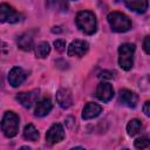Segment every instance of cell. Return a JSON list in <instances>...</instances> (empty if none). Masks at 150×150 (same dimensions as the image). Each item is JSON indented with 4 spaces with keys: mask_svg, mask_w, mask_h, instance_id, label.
<instances>
[{
    "mask_svg": "<svg viewBox=\"0 0 150 150\" xmlns=\"http://www.w3.org/2000/svg\"><path fill=\"white\" fill-rule=\"evenodd\" d=\"M76 21V26L77 28L87 34V35H91L96 32V27H97V22H96V16L93 12L90 11H81L76 14L75 18Z\"/></svg>",
    "mask_w": 150,
    "mask_h": 150,
    "instance_id": "6da1fadb",
    "label": "cell"
},
{
    "mask_svg": "<svg viewBox=\"0 0 150 150\" xmlns=\"http://www.w3.org/2000/svg\"><path fill=\"white\" fill-rule=\"evenodd\" d=\"M107 19H108V22H109L111 29L114 32H116V33L128 32L131 28V26H132L130 19L125 14L120 13V12H111V13H109Z\"/></svg>",
    "mask_w": 150,
    "mask_h": 150,
    "instance_id": "7a4b0ae2",
    "label": "cell"
},
{
    "mask_svg": "<svg viewBox=\"0 0 150 150\" xmlns=\"http://www.w3.org/2000/svg\"><path fill=\"white\" fill-rule=\"evenodd\" d=\"M134 43H122L118 48V64L124 70H130L134 66V54H135Z\"/></svg>",
    "mask_w": 150,
    "mask_h": 150,
    "instance_id": "3957f363",
    "label": "cell"
},
{
    "mask_svg": "<svg viewBox=\"0 0 150 150\" xmlns=\"http://www.w3.org/2000/svg\"><path fill=\"white\" fill-rule=\"evenodd\" d=\"M1 130L6 137H14L19 131V116L13 111H6L1 120Z\"/></svg>",
    "mask_w": 150,
    "mask_h": 150,
    "instance_id": "277c9868",
    "label": "cell"
},
{
    "mask_svg": "<svg viewBox=\"0 0 150 150\" xmlns=\"http://www.w3.org/2000/svg\"><path fill=\"white\" fill-rule=\"evenodd\" d=\"M22 20V15L8 4H0V22L16 23Z\"/></svg>",
    "mask_w": 150,
    "mask_h": 150,
    "instance_id": "5b68a950",
    "label": "cell"
},
{
    "mask_svg": "<svg viewBox=\"0 0 150 150\" xmlns=\"http://www.w3.org/2000/svg\"><path fill=\"white\" fill-rule=\"evenodd\" d=\"M64 138V129L60 123H54L46 134V142L49 145L61 142Z\"/></svg>",
    "mask_w": 150,
    "mask_h": 150,
    "instance_id": "8992f818",
    "label": "cell"
},
{
    "mask_svg": "<svg viewBox=\"0 0 150 150\" xmlns=\"http://www.w3.org/2000/svg\"><path fill=\"white\" fill-rule=\"evenodd\" d=\"M39 95H40V90H39V89H33V90H29V91L19 93V94L16 95V100L19 101V103H20L22 107L29 109V108L36 102Z\"/></svg>",
    "mask_w": 150,
    "mask_h": 150,
    "instance_id": "52a82bcc",
    "label": "cell"
},
{
    "mask_svg": "<svg viewBox=\"0 0 150 150\" xmlns=\"http://www.w3.org/2000/svg\"><path fill=\"white\" fill-rule=\"evenodd\" d=\"M118 102L128 108H135L138 102V96L129 89H121L118 93Z\"/></svg>",
    "mask_w": 150,
    "mask_h": 150,
    "instance_id": "ba28073f",
    "label": "cell"
},
{
    "mask_svg": "<svg viewBox=\"0 0 150 150\" xmlns=\"http://www.w3.org/2000/svg\"><path fill=\"white\" fill-rule=\"evenodd\" d=\"M89 48V45L88 42L83 41V40H74L70 42V45L68 46V56H83L87 50Z\"/></svg>",
    "mask_w": 150,
    "mask_h": 150,
    "instance_id": "9c48e42d",
    "label": "cell"
},
{
    "mask_svg": "<svg viewBox=\"0 0 150 150\" xmlns=\"http://www.w3.org/2000/svg\"><path fill=\"white\" fill-rule=\"evenodd\" d=\"M96 97L102 102H109L114 97V88L108 82H100L96 88Z\"/></svg>",
    "mask_w": 150,
    "mask_h": 150,
    "instance_id": "30bf717a",
    "label": "cell"
},
{
    "mask_svg": "<svg viewBox=\"0 0 150 150\" xmlns=\"http://www.w3.org/2000/svg\"><path fill=\"white\" fill-rule=\"evenodd\" d=\"M27 74L20 67H13L8 73V82L12 87H19L26 80Z\"/></svg>",
    "mask_w": 150,
    "mask_h": 150,
    "instance_id": "8fae6325",
    "label": "cell"
},
{
    "mask_svg": "<svg viewBox=\"0 0 150 150\" xmlns=\"http://www.w3.org/2000/svg\"><path fill=\"white\" fill-rule=\"evenodd\" d=\"M56 102L63 109H68L73 104V95L69 89L61 88L56 93Z\"/></svg>",
    "mask_w": 150,
    "mask_h": 150,
    "instance_id": "7c38bea8",
    "label": "cell"
},
{
    "mask_svg": "<svg viewBox=\"0 0 150 150\" xmlns=\"http://www.w3.org/2000/svg\"><path fill=\"white\" fill-rule=\"evenodd\" d=\"M102 112V107L100 104H96V103H87L83 108V111H82V118L83 120H91V118H95L97 117Z\"/></svg>",
    "mask_w": 150,
    "mask_h": 150,
    "instance_id": "4fadbf2b",
    "label": "cell"
},
{
    "mask_svg": "<svg viewBox=\"0 0 150 150\" xmlns=\"http://www.w3.org/2000/svg\"><path fill=\"white\" fill-rule=\"evenodd\" d=\"M33 42H34V38H33V34L30 32H27V33H23L21 34L18 40H16V43H18V47L25 52H29L32 48H33Z\"/></svg>",
    "mask_w": 150,
    "mask_h": 150,
    "instance_id": "5bb4252c",
    "label": "cell"
},
{
    "mask_svg": "<svg viewBox=\"0 0 150 150\" xmlns=\"http://www.w3.org/2000/svg\"><path fill=\"white\" fill-rule=\"evenodd\" d=\"M53 109V103L49 98H43L40 102H38L35 110H34V115L38 117H43L46 115H48L50 112V110Z\"/></svg>",
    "mask_w": 150,
    "mask_h": 150,
    "instance_id": "9a60e30c",
    "label": "cell"
},
{
    "mask_svg": "<svg viewBox=\"0 0 150 150\" xmlns=\"http://www.w3.org/2000/svg\"><path fill=\"white\" fill-rule=\"evenodd\" d=\"M124 4L130 11L136 13H144L149 6L148 0H124Z\"/></svg>",
    "mask_w": 150,
    "mask_h": 150,
    "instance_id": "2e32d148",
    "label": "cell"
},
{
    "mask_svg": "<svg viewBox=\"0 0 150 150\" xmlns=\"http://www.w3.org/2000/svg\"><path fill=\"white\" fill-rule=\"evenodd\" d=\"M39 131L36 130V128L33 124H27L23 129V137L27 141L30 142H36L39 139Z\"/></svg>",
    "mask_w": 150,
    "mask_h": 150,
    "instance_id": "e0dca14e",
    "label": "cell"
},
{
    "mask_svg": "<svg viewBox=\"0 0 150 150\" xmlns=\"http://www.w3.org/2000/svg\"><path fill=\"white\" fill-rule=\"evenodd\" d=\"M34 50H35V55H36V57L43 59V57H46V56L50 53V46H49L48 42L42 41V42L38 43V45L34 47Z\"/></svg>",
    "mask_w": 150,
    "mask_h": 150,
    "instance_id": "ac0fdd59",
    "label": "cell"
},
{
    "mask_svg": "<svg viewBox=\"0 0 150 150\" xmlns=\"http://www.w3.org/2000/svg\"><path fill=\"white\" fill-rule=\"evenodd\" d=\"M141 129H142V122L139 120H137V118L131 120L128 123V125H127V132L131 137L135 136V135H137L141 131Z\"/></svg>",
    "mask_w": 150,
    "mask_h": 150,
    "instance_id": "d6986e66",
    "label": "cell"
},
{
    "mask_svg": "<svg viewBox=\"0 0 150 150\" xmlns=\"http://www.w3.org/2000/svg\"><path fill=\"white\" fill-rule=\"evenodd\" d=\"M134 145H135V148H137V149H146V148H149L150 142H149V138H148L146 136H144V137L137 138V139L135 141Z\"/></svg>",
    "mask_w": 150,
    "mask_h": 150,
    "instance_id": "ffe728a7",
    "label": "cell"
},
{
    "mask_svg": "<svg viewBox=\"0 0 150 150\" xmlns=\"http://www.w3.org/2000/svg\"><path fill=\"white\" fill-rule=\"evenodd\" d=\"M54 47H55V49H56L57 52L62 53V52L66 49V41L62 40V39H57V40L54 41Z\"/></svg>",
    "mask_w": 150,
    "mask_h": 150,
    "instance_id": "44dd1931",
    "label": "cell"
},
{
    "mask_svg": "<svg viewBox=\"0 0 150 150\" xmlns=\"http://www.w3.org/2000/svg\"><path fill=\"white\" fill-rule=\"evenodd\" d=\"M98 77L100 79H103V80H111L114 77V71L111 70H103L98 74Z\"/></svg>",
    "mask_w": 150,
    "mask_h": 150,
    "instance_id": "7402d4cb",
    "label": "cell"
},
{
    "mask_svg": "<svg viewBox=\"0 0 150 150\" xmlns=\"http://www.w3.org/2000/svg\"><path fill=\"white\" fill-rule=\"evenodd\" d=\"M143 49L145 54H150V36H145L143 41Z\"/></svg>",
    "mask_w": 150,
    "mask_h": 150,
    "instance_id": "603a6c76",
    "label": "cell"
},
{
    "mask_svg": "<svg viewBox=\"0 0 150 150\" xmlns=\"http://www.w3.org/2000/svg\"><path fill=\"white\" fill-rule=\"evenodd\" d=\"M143 112L145 114V116H150V102L146 101L143 105Z\"/></svg>",
    "mask_w": 150,
    "mask_h": 150,
    "instance_id": "cb8c5ba5",
    "label": "cell"
},
{
    "mask_svg": "<svg viewBox=\"0 0 150 150\" xmlns=\"http://www.w3.org/2000/svg\"><path fill=\"white\" fill-rule=\"evenodd\" d=\"M0 53H7V46L2 41H0Z\"/></svg>",
    "mask_w": 150,
    "mask_h": 150,
    "instance_id": "d4e9b609",
    "label": "cell"
},
{
    "mask_svg": "<svg viewBox=\"0 0 150 150\" xmlns=\"http://www.w3.org/2000/svg\"><path fill=\"white\" fill-rule=\"evenodd\" d=\"M61 30H62L61 27H53V28H52V32H53V33H60Z\"/></svg>",
    "mask_w": 150,
    "mask_h": 150,
    "instance_id": "484cf974",
    "label": "cell"
},
{
    "mask_svg": "<svg viewBox=\"0 0 150 150\" xmlns=\"http://www.w3.org/2000/svg\"><path fill=\"white\" fill-rule=\"evenodd\" d=\"M21 149H28V150H29L30 148H29V146H21Z\"/></svg>",
    "mask_w": 150,
    "mask_h": 150,
    "instance_id": "4316f807",
    "label": "cell"
},
{
    "mask_svg": "<svg viewBox=\"0 0 150 150\" xmlns=\"http://www.w3.org/2000/svg\"><path fill=\"white\" fill-rule=\"evenodd\" d=\"M116 1H120V0H116Z\"/></svg>",
    "mask_w": 150,
    "mask_h": 150,
    "instance_id": "83f0119b",
    "label": "cell"
}]
</instances>
